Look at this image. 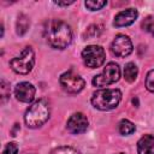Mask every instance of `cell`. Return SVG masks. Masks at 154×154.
<instances>
[{
    "mask_svg": "<svg viewBox=\"0 0 154 154\" xmlns=\"http://www.w3.org/2000/svg\"><path fill=\"white\" fill-rule=\"evenodd\" d=\"M138 154H154V136L144 135L137 142Z\"/></svg>",
    "mask_w": 154,
    "mask_h": 154,
    "instance_id": "obj_12",
    "label": "cell"
},
{
    "mask_svg": "<svg viewBox=\"0 0 154 154\" xmlns=\"http://www.w3.org/2000/svg\"><path fill=\"white\" fill-rule=\"evenodd\" d=\"M101 31H102V26L101 25H90L88 29H87V31H85V37H88V38H94V37H96V36H99L100 34H101Z\"/></svg>",
    "mask_w": 154,
    "mask_h": 154,
    "instance_id": "obj_18",
    "label": "cell"
},
{
    "mask_svg": "<svg viewBox=\"0 0 154 154\" xmlns=\"http://www.w3.org/2000/svg\"><path fill=\"white\" fill-rule=\"evenodd\" d=\"M135 125H134V123H131L130 120H128V119H122L120 122H119V132L122 134V135H130V134H132L134 131H135Z\"/></svg>",
    "mask_w": 154,
    "mask_h": 154,
    "instance_id": "obj_15",
    "label": "cell"
},
{
    "mask_svg": "<svg viewBox=\"0 0 154 154\" xmlns=\"http://www.w3.org/2000/svg\"><path fill=\"white\" fill-rule=\"evenodd\" d=\"M138 75V69L134 63H128L124 67V78L126 82L132 83L135 82V79L137 78Z\"/></svg>",
    "mask_w": 154,
    "mask_h": 154,
    "instance_id": "obj_13",
    "label": "cell"
},
{
    "mask_svg": "<svg viewBox=\"0 0 154 154\" xmlns=\"http://www.w3.org/2000/svg\"><path fill=\"white\" fill-rule=\"evenodd\" d=\"M118 154H124V153H118Z\"/></svg>",
    "mask_w": 154,
    "mask_h": 154,
    "instance_id": "obj_24",
    "label": "cell"
},
{
    "mask_svg": "<svg viewBox=\"0 0 154 154\" xmlns=\"http://www.w3.org/2000/svg\"><path fill=\"white\" fill-rule=\"evenodd\" d=\"M88 119L83 113H75L72 114L66 124V129L69 132L73 135H79L87 131L88 129Z\"/></svg>",
    "mask_w": 154,
    "mask_h": 154,
    "instance_id": "obj_9",
    "label": "cell"
},
{
    "mask_svg": "<svg viewBox=\"0 0 154 154\" xmlns=\"http://www.w3.org/2000/svg\"><path fill=\"white\" fill-rule=\"evenodd\" d=\"M134 46L131 40L123 34H119L114 37V40L111 43V51L112 53L118 58H125L129 54L132 53Z\"/></svg>",
    "mask_w": 154,
    "mask_h": 154,
    "instance_id": "obj_8",
    "label": "cell"
},
{
    "mask_svg": "<svg viewBox=\"0 0 154 154\" xmlns=\"http://www.w3.org/2000/svg\"><path fill=\"white\" fill-rule=\"evenodd\" d=\"M18 153V146L14 142H10L5 146L2 154H17Z\"/></svg>",
    "mask_w": 154,
    "mask_h": 154,
    "instance_id": "obj_22",
    "label": "cell"
},
{
    "mask_svg": "<svg viewBox=\"0 0 154 154\" xmlns=\"http://www.w3.org/2000/svg\"><path fill=\"white\" fill-rule=\"evenodd\" d=\"M82 59L87 67L96 69V67H100L105 63L106 53L101 46L90 45V46H87L82 51Z\"/></svg>",
    "mask_w": 154,
    "mask_h": 154,
    "instance_id": "obj_5",
    "label": "cell"
},
{
    "mask_svg": "<svg viewBox=\"0 0 154 154\" xmlns=\"http://www.w3.org/2000/svg\"><path fill=\"white\" fill-rule=\"evenodd\" d=\"M59 82H60V85L63 87V89L70 94H78L85 87V81L79 75H77L72 71L64 72L60 76Z\"/></svg>",
    "mask_w": 154,
    "mask_h": 154,
    "instance_id": "obj_7",
    "label": "cell"
},
{
    "mask_svg": "<svg viewBox=\"0 0 154 154\" xmlns=\"http://www.w3.org/2000/svg\"><path fill=\"white\" fill-rule=\"evenodd\" d=\"M54 4H55V5H58V6H69V5H71V4H73V1H65V2H60V1H55Z\"/></svg>",
    "mask_w": 154,
    "mask_h": 154,
    "instance_id": "obj_23",
    "label": "cell"
},
{
    "mask_svg": "<svg viewBox=\"0 0 154 154\" xmlns=\"http://www.w3.org/2000/svg\"><path fill=\"white\" fill-rule=\"evenodd\" d=\"M51 116V107L46 99H40L35 101L25 112L24 122L28 128L36 129L42 126Z\"/></svg>",
    "mask_w": 154,
    "mask_h": 154,
    "instance_id": "obj_2",
    "label": "cell"
},
{
    "mask_svg": "<svg viewBox=\"0 0 154 154\" xmlns=\"http://www.w3.org/2000/svg\"><path fill=\"white\" fill-rule=\"evenodd\" d=\"M122 100L119 89H99L93 93L91 105L100 111H111L116 108Z\"/></svg>",
    "mask_w": 154,
    "mask_h": 154,
    "instance_id": "obj_3",
    "label": "cell"
},
{
    "mask_svg": "<svg viewBox=\"0 0 154 154\" xmlns=\"http://www.w3.org/2000/svg\"><path fill=\"white\" fill-rule=\"evenodd\" d=\"M137 17H138V12L136 8H126V10H123L116 14L113 24L117 28L128 26V25L132 24Z\"/></svg>",
    "mask_w": 154,
    "mask_h": 154,
    "instance_id": "obj_11",
    "label": "cell"
},
{
    "mask_svg": "<svg viewBox=\"0 0 154 154\" xmlns=\"http://www.w3.org/2000/svg\"><path fill=\"white\" fill-rule=\"evenodd\" d=\"M34 65H35V52L29 46L25 47L18 57L13 58L10 61L11 69L14 72L19 73V75H26V73H29L32 70Z\"/></svg>",
    "mask_w": 154,
    "mask_h": 154,
    "instance_id": "obj_4",
    "label": "cell"
},
{
    "mask_svg": "<svg viewBox=\"0 0 154 154\" xmlns=\"http://www.w3.org/2000/svg\"><path fill=\"white\" fill-rule=\"evenodd\" d=\"M106 4H107L106 1H99V0H96V1L90 0V1H85V2H84L85 7L89 8L90 11H97V10H101L103 6H106Z\"/></svg>",
    "mask_w": 154,
    "mask_h": 154,
    "instance_id": "obj_19",
    "label": "cell"
},
{
    "mask_svg": "<svg viewBox=\"0 0 154 154\" xmlns=\"http://www.w3.org/2000/svg\"><path fill=\"white\" fill-rule=\"evenodd\" d=\"M146 88L154 93V70H150L148 73H147V77H146Z\"/></svg>",
    "mask_w": 154,
    "mask_h": 154,
    "instance_id": "obj_21",
    "label": "cell"
},
{
    "mask_svg": "<svg viewBox=\"0 0 154 154\" xmlns=\"http://www.w3.org/2000/svg\"><path fill=\"white\" fill-rule=\"evenodd\" d=\"M120 77V67L116 63H108L101 73L93 78V84L95 87H107L116 83Z\"/></svg>",
    "mask_w": 154,
    "mask_h": 154,
    "instance_id": "obj_6",
    "label": "cell"
},
{
    "mask_svg": "<svg viewBox=\"0 0 154 154\" xmlns=\"http://www.w3.org/2000/svg\"><path fill=\"white\" fill-rule=\"evenodd\" d=\"M43 34L48 45L55 49H64L72 41V30L70 25L60 19H51L47 22Z\"/></svg>",
    "mask_w": 154,
    "mask_h": 154,
    "instance_id": "obj_1",
    "label": "cell"
},
{
    "mask_svg": "<svg viewBox=\"0 0 154 154\" xmlns=\"http://www.w3.org/2000/svg\"><path fill=\"white\" fill-rule=\"evenodd\" d=\"M36 89L29 82H20L14 87V96L18 101L30 103L35 97Z\"/></svg>",
    "mask_w": 154,
    "mask_h": 154,
    "instance_id": "obj_10",
    "label": "cell"
},
{
    "mask_svg": "<svg viewBox=\"0 0 154 154\" xmlns=\"http://www.w3.org/2000/svg\"><path fill=\"white\" fill-rule=\"evenodd\" d=\"M142 28H143V30H146L147 32H149L150 35L154 36V19L152 17H147L142 22Z\"/></svg>",
    "mask_w": 154,
    "mask_h": 154,
    "instance_id": "obj_20",
    "label": "cell"
},
{
    "mask_svg": "<svg viewBox=\"0 0 154 154\" xmlns=\"http://www.w3.org/2000/svg\"><path fill=\"white\" fill-rule=\"evenodd\" d=\"M51 154H81L77 149L72 148V147H69V146H63V147H58V148H54Z\"/></svg>",
    "mask_w": 154,
    "mask_h": 154,
    "instance_id": "obj_17",
    "label": "cell"
},
{
    "mask_svg": "<svg viewBox=\"0 0 154 154\" xmlns=\"http://www.w3.org/2000/svg\"><path fill=\"white\" fill-rule=\"evenodd\" d=\"M30 26V22H29V18L25 16V14H19L18 16V19H17V34L18 35H24Z\"/></svg>",
    "mask_w": 154,
    "mask_h": 154,
    "instance_id": "obj_14",
    "label": "cell"
},
{
    "mask_svg": "<svg viewBox=\"0 0 154 154\" xmlns=\"http://www.w3.org/2000/svg\"><path fill=\"white\" fill-rule=\"evenodd\" d=\"M0 93H1V103H5L10 99V94H11L10 83H7L5 79H1V83H0Z\"/></svg>",
    "mask_w": 154,
    "mask_h": 154,
    "instance_id": "obj_16",
    "label": "cell"
}]
</instances>
